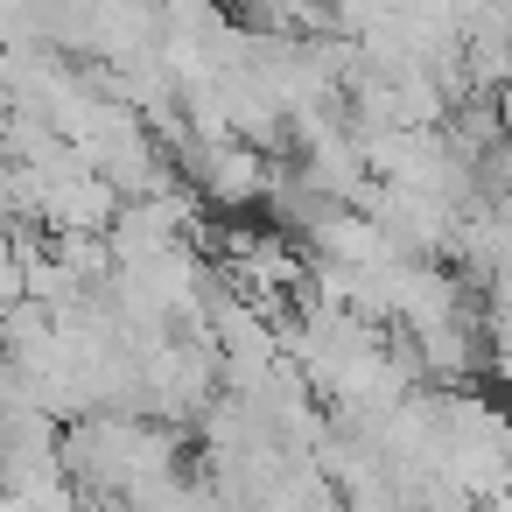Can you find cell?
Masks as SVG:
<instances>
[{
  "label": "cell",
  "instance_id": "cell-1",
  "mask_svg": "<svg viewBox=\"0 0 512 512\" xmlns=\"http://www.w3.org/2000/svg\"><path fill=\"white\" fill-rule=\"evenodd\" d=\"M190 470L183 428L148 414H85L64 428V477L99 505H134L148 484Z\"/></svg>",
  "mask_w": 512,
  "mask_h": 512
},
{
  "label": "cell",
  "instance_id": "cell-2",
  "mask_svg": "<svg viewBox=\"0 0 512 512\" xmlns=\"http://www.w3.org/2000/svg\"><path fill=\"white\" fill-rule=\"evenodd\" d=\"M442 484H456L470 505H491L512 491V407H498L491 393L449 386V456H442Z\"/></svg>",
  "mask_w": 512,
  "mask_h": 512
},
{
  "label": "cell",
  "instance_id": "cell-5",
  "mask_svg": "<svg viewBox=\"0 0 512 512\" xmlns=\"http://www.w3.org/2000/svg\"><path fill=\"white\" fill-rule=\"evenodd\" d=\"M456 274L470 288H491L498 274H512V190L505 197H484L463 225V246H456Z\"/></svg>",
  "mask_w": 512,
  "mask_h": 512
},
{
  "label": "cell",
  "instance_id": "cell-8",
  "mask_svg": "<svg viewBox=\"0 0 512 512\" xmlns=\"http://www.w3.org/2000/svg\"><path fill=\"white\" fill-rule=\"evenodd\" d=\"M0 8H8V0H0Z\"/></svg>",
  "mask_w": 512,
  "mask_h": 512
},
{
  "label": "cell",
  "instance_id": "cell-7",
  "mask_svg": "<svg viewBox=\"0 0 512 512\" xmlns=\"http://www.w3.org/2000/svg\"><path fill=\"white\" fill-rule=\"evenodd\" d=\"M477 512H512V491H505V498H491V505H477Z\"/></svg>",
  "mask_w": 512,
  "mask_h": 512
},
{
  "label": "cell",
  "instance_id": "cell-6",
  "mask_svg": "<svg viewBox=\"0 0 512 512\" xmlns=\"http://www.w3.org/2000/svg\"><path fill=\"white\" fill-rule=\"evenodd\" d=\"M484 337H491V365H512V274L484 288Z\"/></svg>",
  "mask_w": 512,
  "mask_h": 512
},
{
  "label": "cell",
  "instance_id": "cell-4",
  "mask_svg": "<svg viewBox=\"0 0 512 512\" xmlns=\"http://www.w3.org/2000/svg\"><path fill=\"white\" fill-rule=\"evenodd\" d=\"M365 211H372V225L393 239V253L456 267V246H463L470 211H456V204H442V197H428V190H400V183H372Z\"/></svg>",
  "mask_w": 512,
  "mask_h": 512
},
{
  "label": "cell",
  "instance_id": "cell-3",
  "mask_svg": "<svg viewBox=\"0 0 512 512\" xmlns=\"http://www.w3.org/2000/svg\"><path fill=\"white\" fill-rule=\"evenodd\" d=\"M176 169H183V190L197 204H218V211L267 204V190H274V155L239 141V134H190L176 148Z\"/></svg>",
  "mask_w": 512,
  "mask_h": 512
}]
</instances>
